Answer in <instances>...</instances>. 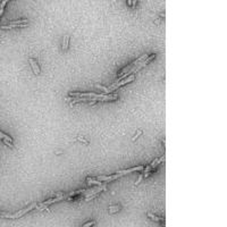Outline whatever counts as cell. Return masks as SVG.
I'll use <instances>...</instances> for the list:
<instances>
[{"label":"cell","mask_w":227,"mask_h":227,"mask_svg":"<svg viewBox=\"0 0 227 227\" xmlns=\"http://www.w3.org/2000/svg\"><path fill=\"white\" fill-rule=\"evenodd\" d=\"M134 78H135V76H134V75H130L128 77L123 78V80H120V81H117V82H115V83H112V84H111L110 86L108 88V89H104V88H102V86H99V88H102V89H104V90L107 91V92H109V91L116 90V89H118L119 86L127 84V83H130V82H132V81H134Z\"/></svg>","instance_id":"1"},{"label":"cell","mask_w":227,"mask_h":227,"mask_svg":"<svg viewBox=\"0 0 227 227\" xmlns=\"http://www.w3.org/2000/svg\"><path fill=\"white\" fill-rule=\"evenodd\" d=\"M147 57H148L147 55H142L141 57H139V58L136 59L135 61H133V63H132V64H130V65H128V66H126V67H125L124 69H122V71L119 72V74H118V77H120V76H123L124 74H126V73H127V72H128V71H131V69H132L133 67H135L136 65H139V64H140V63H141L142 60H144V58H147Z\"/></svg>","instance_id":"2"},{"label":"cell","mask_w":227,"mask_h":227,"mask_svg":"<svg viewBox=\"0 0 227 227\" xmlns=\"http://www.w3.org/2000/svg\"><path fill=\"white\" fill-rule=\"evenodd\" d=\"M66 198H67V196H66L65 194L61 195V196H58V198H52V199H49V200H47V201L40 203V206H41V207H47V206H49V204H52V203H56V202L61 201V200H64V199H66Z\"/></svg>","instance_id":"3"},{"label":"cell","mask_w":227,"mask_h":227,"mask_svg":"<svg viewBox=\"0 0 227 227\" xmlns=\"http://www.w3.org/2000/svg\"><path fill=\"white\" fill-rule=\"evenodd\" d=\"M144 169V166H136V167H133V168H130V169H125V170H119L118 174L119 176H123V175H126V174H130V173H133V172H136V170H143Z\"/></svg>","instance_id":"4"},{"label":"cell","mask_w":227,"mask_h":227,"mask_svg":"<svg viewBox=\"0 0 227 227\" xmlns=\"http://www.w3.org/2000/svg\"><path fill=\"white\" fill-rule=\"evenodd\" d=\"M120 176L118 175V174H114V175H110V176H98L97 177V181L99 182H110V181H114V180H117V178H119Z\"/></svg>","instance_id":"5"},{"label":"cell","mask_w":227,"mask_h":227,"mask_svg":"<svg viewBox=\"0 0 227 227\" xmlns=\"http://www.w3.org/2000/svg\"><path fill=\"white\" fill-rule=\"evenodd\" d=\"M30 64H31V66H32V69H33V72H34V74H39L40 67H39V65H38V63H36L33 58H30Z\"/></svg>","instance_id":"6"},{"label":"cell","mask_w":227,"mask_h":227,"mask_svg":"<svg viewBox=\"0 0 227 227\" xmlns=\"http://www.w3.org/2000/svg\"><path fill=\"white\" fill-rule=\"evenodd\" d=\"M88 191V188H82V190H77V191H73L71 193H68V194H66L67 198H71L73 195H77V194H82V193H85Z\"/></svg>","instance_id":"7"},{"label":"cell","mask_w":227,"mask_h":227,"mask_svg":"<svg viewBox=\"0 0 227 227\" xmlns=\"http://www.w3.org/2000/svg\"><path fill=\"white\" fill-rule=\"evenodd\" d=\"M148 217L151 218V219H153V220H156V221H163L165 220V218H162V217H158V216H156V215L151 214V212H148Z\"/></svg>","instance_id":"8"},{"label":"cell","mask_w":227,"mask_h":227,"mask_svg":"<svg viewBox=\"0 0 227 227\" xmlns=\"http://www.w3.org/2000/svg\"><path fill=\"white\" fill-rule=\"evenodd\" d=\"M20 24H27V20H20L9 22V25H20Z\"/></svg>","instance_id":"9"},{"label":"cell","mask_w":227,"mask_h":227,"mask_svg":"<svg viewBox=\"0 0 227 227\" xmlns=\"http://www.w3.org/2000/svg\"><path fill=\"white\" fill-rule=\"evenodd\" d=\"M86 182H88V184H89V185H91V184H94V185H100V186H101V182L97 181V180H92L91 177H88Z\"/></svg>","instance_id":"10"},{"label":"cell","mask_w":227,"mask_h":227,"mask_svg":"<svg viewBox=\"0 0 227 227\" xmlns=\"http://www.w3.org/2000/svg\"><path fill=\"white\" fill-rule=\"evenodd\" d=\"M120 209V206H110L109 207V214H115Z\"/></svg>","instance_id":"11"},{"label":"cell","mask_w":227,"mask_h":227,"mask_svg":"<svg viewBox=\"0 0 227 227\" xmlns=\"http://www.w3.org/2000/svg\"><path fill=\"white\" fill-rule=\"evenodd\" d=\"M68 45H69V36H68V35H66L65 41H64V45H63V49H64L65 51L68 49Z\"/></svg>","instance_id":"12"},{"label":"cell","mask_w":227,"mask_h":227,"mask_svg":"<svg viewBox=\"0 0 227 227\" xmlns=\"http://www.w3.org/2000/svg\"><path fill=\"white\" fill-rule=\"evenodd\" d=\"M94 224H96V221H94V220H91V221H88L86 224H84V225H83L82 227H91V226H93Z\"/></svg>","instance_id":"13"},{"label":"cell","mask_w":227,"mask_h":227,"mask_svg":"<svg viewBox=\"0 0 227 227\" xmlns=\"http://www.w3.org/2000/svg\"><path fill=\"white\" fill-rule=\"evenodd\" d=\"M1 142H4L6 145H8V147H10V148H13L14 149V145H13V143H10V142H8L7 140H1Z\"/></svg>","instance_id":"14"},{"label":"cell","mask_w":227,"mask_h":227,"mask_svg":"<svg viewBox=\"0 0 227 227\" xmlns=\"http://www.w3.org/2000/svg\"><path fill=\"white\" fill-rule=\"evenodd\" d=\"M141 134H142V132H141V131H139V133H137V134H136V135L134 136V137H133V141L135 140V139H136V137H137V136H140V135H141Z\"/></svg>","instance_id":"15"},{"label":"cell","mask_w":227,"mask_h":227,"mask_svg":"<svg viewBox=\"0 0 227 227\" xmlns=\"http://www.w3.org/2000/svg\"><path fill=\"white\" fill-rule=\"evenodd\" d=\"M0 217H1V212H0Z\"/></svg>","instance_id":"16"}]
</instances>
